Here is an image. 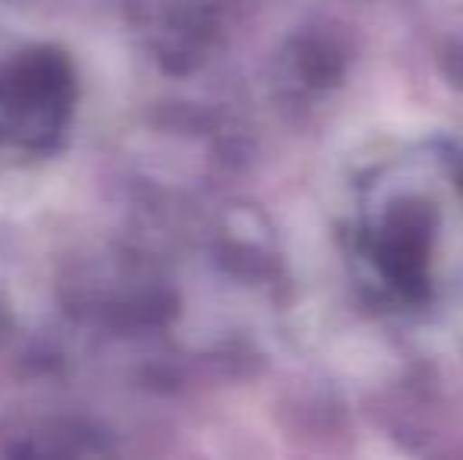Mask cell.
I'll use <instances>...</instances> for the list:
<instances>
[{"mask_svg":"<svg viewBox=\"0 0 463 460\" xmlns=\"http://www.w3.org/2000/svg\"><path fill=\"white\" fill-rule=\"evenodd\" d=\"M347 268L375 306L432 315L463 300V146L384 148L354 177L341 218Z\"/></svg>","mask_w":463,"mask_h":460,"instance_id":"1","label":"cell"}]
</instances>
